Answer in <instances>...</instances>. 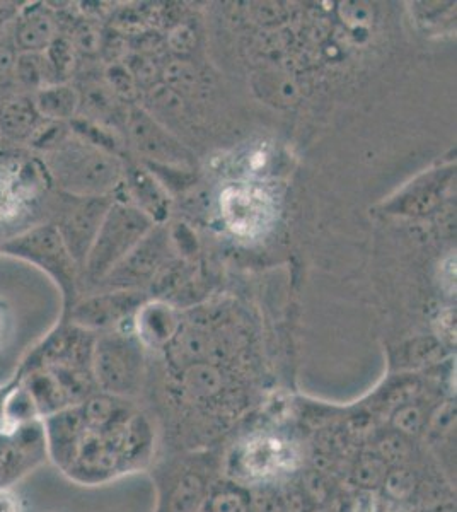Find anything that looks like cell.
Returning <instances> with one entry per match:
<instances>
[{
  "label": "cell",
  "instance_id": "obj_10",
  "mask_svg": "<svg viewBox=\"0 0 457 512\" xmlns=\"http://www.w3.org/2000/svg\"><path fill=\"white\" fill-rule=\"evenodd\" d=\"M456 175L454 168L435 169L429 175L420 176L406 187L398 197L389 202V214L400 216H425L440 204L447 188Z\"/></svg>",
  "mask_w": 457,
  "mask_h": 512
},
{
  "label": "cell",
  "instance_id": "obj_16",
  "mask_svg": "<svg viewBox=\"0 0 457 512\" xmlns=\"http://www.w3.org/2000/svg\"><path fill=\"white\" fill-rule=\"evenodd\" d=\"M43 57L47 60L48 69L52 72L55 84L67 82V79L72 76L76 67V48L67 36L58 35L52 41V45L47 48V52L43 53Z\"/></svg>",
  "mask_w": 457,
  "mask_h": 512
},
{
  "label": "cell",
  "instance_id": "obj_17",
  "mask_svg": "<svg viewBox=\"0 0 457 512\" xmlns=\"http://www.w3.org/2000/svg\"><path fill=\"white\" fill-rule=\"evenodd\" d=\"M220 386V373L209 364H193L183 376V388L191 398H210L219 393Z\"/></svg>",
  "mask_w": 457,
  "mask_h": 512
},
{
  "label": "cell",
  "instance_id": "obj_14",
  "mask_svg": "<svg viewBox=\"0 0 457 512\" xmlns=\"http://www.w3.org/2000/svg\"><path fill=\"white\" fill-rule=\"evenodd\" d=\"M137 328L144 342L151 345L166 344L178 332V321L173 309L166 304H142L137 315Z\"/></svg>",
  "mask_w": 457,
  "mask_h": 512
},
{
  "label": "cell",
  "instance_id": "obj_2",
  "mask_svg": "<svg viewBox=\"0 0 457 512\" xmlns=\"http://www.w3.org/2000/svg\"><path fill=\"white\" fill-rule=\"evenodd\" d=\"M154 226L156 222L135 205L113 200L82 267L87 280L101 284V280L139 245Z\"/></svg>",
  "mask_w": 457,
  "mask_h": 512
},
{
  "label": "cell",
  "instance_id": "obj_7",
  "mask_svg": "<svg viewBox=\"0 0 457 512\" xmlns=\"http://www.w3.org/2000/svg\"><path fill=\"white\" fill-rule=\"evenodd\" d=\"M142 304L140 291H108L74 304L70 316L82 328H105L132 315Z\"/></svg>",
  "mask_w": 457,
  "mask_h": 512
},
{
  "label": "cell",
  "instance_id": "obj_12",
  "mask_svg": "<svg viewBox=\"0 0 457 512\" xmlns=\"http://www.w3.org/2000/svg\"><path fill=\"white\" fill-rule=\"evenodd\" d=\"M43 122L45 120L36 110L33 96L9 99L0 108V134L11 142H31Z\"/></svg>",
  "mask_w": 457,
  "mask_h": 512
},
{
  "label": "cell",
  "instance_id": "obj_6",
  "mask_svg": "<svg viewBox=\"0 0 457 512\" xmlns=\"http://www.w3.org/2000/svg\"><path fill=\"white\" fill-rule=\"evenodd\" d=\"M67 197H69V204L65 205L64 212L60 214L57 224L53 226L82 272L99 226L105 219L110 205L113 204V198L70 197V195Z\"/></svg>",
  "mask_w": 457,
  "mask_h": 512
},
{
  "label": "cell",
  "instance_id": "obj_18",
  "mask_svg": "<svg viewBox=\"0 0 457 512\" xmlns=\"http://www.w3.org/2000/svg\"><path fill=\"white\" fill-rule=\"evenodd\" d=\"M202 497V480L197 475H186L181 478L171 495L169 512H195L202 502Z\"/></svg>",
  "mask_w": 457,
  "mask_h": 512
},
{
  "label": "cell",
  "instance_id": "obj_15",
  "mask_svg": "<svg viewBox=\"0 0 457 512\" xmlns=\"http://www.w3.org/2000/svg\"><path fill=\"white\" fill-rule=\"evenodd\" d=\"M14 74L24 88L31 89L33 94L55 84L43 53H19Z\"/></svg>",
  "mask_w": 457,
  "mask_h": 512
},
{
  "label": "cell",
  "instance_id": "obj_22",
  "mask_svg": "<svg viewBox=\"0 0 457 512\" xmlns=\"http://www.w3.org/2000/svg\"><path fill=\"white\" fill-rule=\"evenodd\" d=\"M166 81L169 82V88L173 91H183V93H191L193 88L197 86V77L195 72L183 64V62H174L166 69Z\"/></svg>",
  "mask_w": 457,
  "mask_h": 512
},
{
  "label": "cell",
  "instance_id": "obj_19",
  "mask_svg": "<svg viewBox=\"0 0 457 512\" xmlns=\"http://www.w3.org/2000/svg\"><path fill=\"white\" fill-rule=\"evenodd\" d=\"M106 82L108 88L111 89V94L116 98L125 99V101H135L139 98V86L135 82L134 76L130 74L127 65L120 64V62H111L105 72Z\"/></svg>",
  "mask_w": 457,
  "mask_h": 512
},
{
  "label": "cell",
  "instance_id": "obj_9",
  "mask_svg": "<svg viewBox=\"0 0 457 512\" xmlns=\"http://www.w3.org/2000/svg\"><path fill=\"white\" fill-rule=\"evenodd\" d=\"M9 31L19 53H45L58 36V21L45 4H28L19 7Z\"/></svg>",
  "mask_w": 457,
  "mask_h": 512
},
{
  "label": "cell",
  "instance_id": "obj_13",
  "mask_svg": "<svg viewBox=\"0 0 457 512\" xmlns=\"http://www.w3.org/2000/svg\"><path fill=\"white\" fill-rule=\"evenodd\" d=\"M33 101L41 118L48 122L70 123L81 110V93L67 82L36 91Z\"/></svg>",
  "mask_w": 457,
  "mask_h": 512
},
{
  "label": "cell",
  "instance_id": "obj_28",
  "mask_svg": "<svg viewBox=\"0 0 457 512\" xmlns=\"http://www.w3.org/2000/svg\"><path fill=\"white\" fill-rule=\"evenodd\" d=\"M440 355V345L434 340H418L417 344H413L410 349L411 361L417 364H425V362L434 361Z\"/></svg>",
  "mask_w": 457,
  "mask_h": 512
},
{
  "label": "cell",
  "instance_id": "obj_25",
  "mask_svg": "<svg viewBox=\"0 0 457 512\" xmlns=\"http://www.w3.org/2000/svg\"><path fill=\"white\" fill-rule=\"evenodd\" d=\"M178 347H181V352L188 359H202L203 355L207 354L209 349V342L205 340L202 333L185 332L181 333L178 338Z\"/></svg>",
  "mask_w": 457,
  "mask_h": 512
},
{
  "label": "cell",
  "instance_id": "obj_11",
  "mask_svg": "<svg viewBox=\"0 0 457 512\" xmlns=\"http://www.w3.org/2000/svg\"><path fill=\"white\" fill-rule=\"evenodd\" d=\"M123 181L127 183L128 195L132 198L130 204L142 210L145 216L154 222H162L168 216V195L161 183L147 169L125 168Z\"/></svg>",
  "mask_w": 457,
  "mask_h": 512
},
{
  "label": "cell",
  "instance_id": "obj_5",
  "mask_svg": "<svg viewBox=\"0 0 457 512\" xmlns=\"http://www.w3.org/2000/svg\"><path fill=\"white\" fill-rule=\"evenodd\" d=\"M125 127L128 139L144 158V163L185 169L195 164L193 154L144 108L130 106L125 115Z\"/></svg>",
  "mask_w": 457,
  "mask_h": 512
},
{
  "label": "cell",
  "instance_id": "obj_32",
  "mask_svg": "<svg viewBox=\"0 0 457 512\" xmlns=\"http://www.w3.org/2000/svg\"><path fill=\"white\" fill-rule=\"evenodd\" d=\"M0 512H19L18 501L9 492H0Z\"/></svg>",
  "mask_w": 457,
  "mask_h": 512
},
{
  "label": "cell",
  "instance_id": "obj_24",
  "mask_svg": "<svg viewBox=\"0 0 457 512\" xmlns=\"http://www.w3.org/2000/svg\"><path fill=\"white\" fill-rule=\"evenodd\" d=\"M386 478V465L381 460H367L360 463L355 480L364 487H376Z\"/></svg>",
  "mask_w": 457,
  "mask_h": 512
},
{
  "label": "cell",
  "instance_id": "obj_29",
  "mask_svg": "<svg viewBox=\"0 0 457 512\" xmlns=\"http://www.w3.org/2000/svg\"><path fill=\"white\" fill-rule=\"evenodd\" d=\"M382 458L386 461H391V463H396V461L403 460L406 458V454H408V448H406L405 441L398 436H389L382 441L381 446Z\"/></svg>",
  "mask_w": 457,
  "mask_h": 512
},
{
  "label": "cell",
  "instance_id": "obj_27",
  "mask_svg": "<svg viewBox=\"0 0 457 512\" xmlns=\"http://www.w3.org/2000/svg\"><path fill=\"white\" fill-rule=\"evenodd\" d=\"M212 512H248L246 504L238 494L224 492V494L215 495L214 501L210 504Z\"/></svg>",
  "mask_w": 457,
  "mask_h": 512
},
{
  "label": "cell",
  "instance_id": "obj_30",
  "mask_svg": "<svg viewBox=\"0 0 457 512\" xmlns=\"http://www.w3.org/2000/svg\"><path fill=\"white\" fill-rule=\"evenodd\" d=\"M171 47H173L174 52H190L191 48L195 47L193 31L188 30L186 26L176 28L173 31V35H171Z\"/></svg>",
  "mask_w": 457,
  "mask_h": 512
},
{
  "label": "cell",
  "instance_id": "obj_26",
  "mask_svg": "<svg viewBox=\"0 0 457 512\" xmlns=\"http://www.w3.org/2000/svg\"><path fill=\"white\" fill-rule=\"evenodd\" d=\"M394 427L406 434H413L422 425V412L417 407H403L394 414Z\"/></svg>",
  "mask_w": 457,
  "mask_h": 512
},
{
  "label": "cell",
  "instance_id": "obj_31",
  "mask_svg": "<svg viewBox=\"0 0 457 512\" xmlns=\"http://www.w3.org/2000/svg\"><path fill=\"white\" fill-rule=\"evenodd\" d=\"M16 12H18V7H12V4L0 2V35H2V31L6 30L9 23L14 19Z\"/></svg>",
  "mask_w": 457,
  "mask_h": 512
},
{
  "label": "cell",
  "instance_id": "obj_4",
  "mask_svg": "<svg viewBox=\"0 0 457 512\" xmlns=\"http://www.w3.org/2000/svg\"><path fill=\"white\" fill-rule=\"evenodd\" d=\"M173 245L166 227L154 226L139 245L118 263L101 284L111 291H140L149 286L156 275L171 262Z\"/></svg>",
  "mask_w": 457,
  "mask_h": 512
},
{
  "label": "cell",
  "instance_id": "obj_20",
  "mask_svg": "<svg viewBox=\"0 0 457 512\" xmlns=\"http://www.w3.org/2000/svg\"><path fill=\"white\" fill-rule=\"evenodd\" d=\"M69 40L76 48V52L87 53V55L98 53L103 48L101 31L91 21H81L76 24Z\"/></svg>",
  "mask_w": 457,
  "mask_h": 512
},
{
  "label": "cell",
  "instance_id": "obj_8",
  "mask_svg": "<svg viewBox=\"0 0 457 512\" xmlns=\"http://www.w3.org/2000/svg\"><path fill=\"white\" fill-rule=\"evenodd\" d=\"M139 347L127 338H103L96 347L98 378L111 390H127L139 374Z\"/></svg>",
  "mask_w": 457,
  "mask_h": 512
},
{
  "label": "cell",
  "instance_id": "obj_23",
  "mask_svg": "<svg viewBox=\"0 0 457 512\" xmlns=\"http://www.w3.org/2000/svg\"><path fill=\"white\" fill-rule=\"evenodd\" d=\"M384 480H386L388 494L394 497V499H400V501L408 499L413 489H415V477L408 470L391 472Z\"/></svg>",
  "mask_w": 457,
  "mask_h": 512
},
{
  "label": "cell",
  "instance_id": "obj_21",
  "mask_svg": "<svg viewBox=\"0 0 457 512\" xmlns=\"http://www.w3.org/2000/svg\"><path fill=\"white\" fill-rule=\"evenodd\" d=\"M149 103H151L152 110L164 115V117H180L181 110H183V101H181L180 94L173 91L169 86H159V88H152L149 94Z\"/></svg>",
  "mask_w": 457,
  "mask_h": 512
},
{
  "label": "cell",
  "instance_id": "obj_33",
  "mask_svg": "<svg viewBox=\"0 0 457 512\" xmlns=\"http://www.w3.org/2000/svg\"><path fill=\"white\" fill-rule=\"evenodd\" d=\"M7 239L9 238H6V229H4V221L0 219V248H2V245H4V243H6Z\"/></svg>",
  "mask_w": 457,
  "mask_h": 512
},
{
  "label": "cell",
  "instance_id": "obj_1",
  "mask_svg": "<svg viewBox=\"0 0 457 512\" xmlns=\"http://www.w3.org/2000/svg\"><path fill=\"white\" fill-rule=\"evenodd\" d=\"M45 168L70 197H111L125 176V166L116 154L91 146L72 132L57 149L45 154Z\"/></svg>",
  "mask_w": 457,
  "mask_h": 512
},
{
  "label": "cell",
  "instance_id": "obj_3",
  "mask_svg": "<svg viewBox=\"0 0 457 512\" xmlns=\"http://www.w3.org/2000/svg\"><path fill=\"white\" fill-rule=\"evenodd\" d=\"M2 255L31 263L50 277L62 292L65 309L76 304L77 282L81 268L70 256L67 246L53 224L31 227L7 239L0 248Z\"/></svg>",
  "mask_w": 457,
  "mask_h": 512
}]
</instances>
